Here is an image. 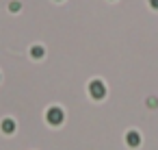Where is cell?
I'll list each match as a JSON object with an SVG mask.
<instances>
[{
    "mask_svg": "<svg viewBox=\"0 0 158 150\" xmlns=\"http://www.w3.org/2000/svg\"><path fill=\"white\" fill-rule=\"evenodd\" d=\"M0 128H2V133L11 135V133L15 130V122H13L11 117H7V120H2V124H0Z\"/></svg>",
    "mask_w": 158,
    "mask_h": 150,
    "instance_id": "4",
    "label": "cell"
},
{
    "mask_svg": "<svg viewBox=\"0 0 158 150\" xmlns=\"http://www.w3.org/2000/svg\"><path fill=\"white\" fill-rule=\"evenodd\" d=\"M126 143H128L130 148H136V146L141 143V135H139V130H128V135H126Z\"/></svg>",
    "mask_w": 158,
    "mask_h": 150,
    "instance_id": "3",
    "label": "cell"
},
{
    "mask_svg": "<svg viewBox=\"0 0 158 150\" xmlns=\"http://www.w3.org/2000/svg\"><path fill=\"white\" fill-rule=\"evenodd\" d=\"M46 55V50H44V46H39V44H35L33 48H31V57L33 59H41Z\"/></svg>",
    "mask_w": 158,
    "mask_h": 150,
    "instance_id": "5",
    "label": "cell"
},
{
    "mask_svg": "<svg viewBox=\"0 0 158 150\" xmlns=\"http://www.w3.org/2000/svg\"><path fill=\"white\" fill-rule=\"evenodd\" d=\"M147 107H152V109L158 107V100H156V98H147Z\"/></svg>",
    "mask_w": 158,
    "mask_h": 150,
    "instance_id": "7",
    "label": "cell"
},
{
    "mask_svg": "<svg viewBox=\"0 0 158 150\" xmlns=\"http://www.w3.org/2000/svg\"><path fill=\"white\" fill-rule=\"evenodd\" d=\"M20 9H22V5L18 2V0H11V2H9V11H11V13H18Z\"/></svg>",
    "mask_w": 158,
    "mask_h": 150,
    "instance_id": "6",
    "label": "cell"
},
{
    "mask_svg": "<svg viewBox=\"0 0 158 150\" xmlns=\"http://www.w3.org/2000/svg\"><path fill=\"white\" fill-rule=\"evenodd\" d=\"M149 7L152 9H158V0H149Z\"/></svg>",
    "mask_w": 158,
    "mask_h": 150,
    "instance_id": "8",
    "label": "cell"
},
{
    "mask_svg": "<svg viewBox=\"0 0 158 150\" xmlns=\"http://www.w3.org/2000/svg\"><path fill=\"white\" fill-rule=\"evenodd\" d=\"M46 117H48V122H50V124H54V126H56V124H61V122L65 120V113H63V109H61V107H50V109H48V113H46Z\"/></svg>",
    "mask_w": 158,
    "mask_h": 150,
    "instance_id": "2",
    "label": "cell"
},
{
    "mask_svg": "<svg viewBox=\"0 0 158 150\" xmlns=\"http://www.w3.org/2000/svg\"><path fill=\"white\" fill-rule=\"evenodd\" d=\"M89 94H91L95 100H102V98L106 96V85H104L102 81H98V78H95V81H91V83H89Z\"/></svg>",
    "mask_w": 158,
    "mask_h": 150,
    "instance_id": "1",
    "label": "cell"
}]
</instances>
